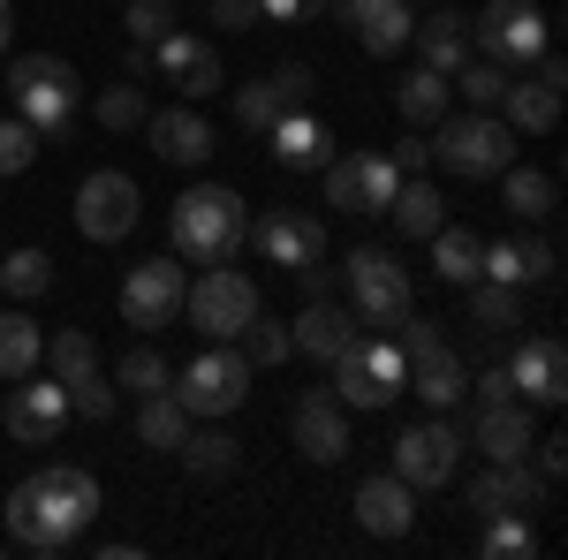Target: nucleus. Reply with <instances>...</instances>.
I'll use <instances>...</instances> for the list:
<instances>
[{
  "instance_id": "nucleus-1",
  "label": "nucleus",
  "mask_w": 568,
  "mask_h": 560,
  "mask_svg": "<svg viewBox=\"0 0 568 560\" xmlns=\"http://www.w3.org/2000/svg\"><path fill=\"white\" fill-rule=\"evenodd\" d=\"M91 516H99V477L77 470V462H45L0 500V530L23 553H69L91 530Z\"/></svg>"
},
{
  "instance_id": "nucleus-2",
  "label": "nucleus",
  "mask_w": 568,
  "mask_h": 560,
  "mask_svg": "<svg viewBox=\"0 0 568 560\" xmlns=\"http://www.w3.org/2000/svg\"><path fill=\"white\" fill-rule=\"evenodd\" d=\"M168 243H175L182 265H235V251L251 243V205H243L227 182H205V190L175 197Z\"/></svg>"
},
{
  "instance_id": "nucleus-3",
  "label": "nucleus",
  "mask_w": 568,
  "mask_h": 560,
  "mask_svg": "<svg viewBox=\"0 0 568 560\" xmlns=\"http://www.w3.org/2000/svg\"><path fill=\"white\" fill-rule=\"evenodd\" d=\"M8 91H16V114L39 136L77 130V114H84V84H77V69H69L61 53H23V61L8 69Z\"/></svg>"
},
{
  "instance_id": "nucleus-4",
  "label": "nucleus",
  "mask_w": 568,
  "mask_h": 560,
  "mask_svg": "<svg viewBox=\"0 0 568 560\" xmlns=\"http://www.w3.org/2000/svg\"><path fill=\"white\" fill-rule=\"evenodd\" d=\"M402 387H409L402 342H394V334H349V348L334 356V394H342V409H387Z\"/></svg>"
},
{
  "instance_id": "nucleus-5",
  "label": "nucleus",
  "mask_w": 568,
  "mask_h": 560,
  "mask_svg": "<svg viewBox=\"0 0 568 560\" xmlns=\"http://www.w3.org/2000/svg\"><path fill=\"white\" fill-rule=\"evenodd\" d=\"M342 281H349L356 326H372V334H394V326L409 318V273H402V258H394V251H379V243L349 251V258H342Z\"/></svg>"
},
{
  "instance_id": "nucleus-6",
  "label": "nucleus",
  "mask_w": 568,
  "mask_h": 560,
  "mask_svg": "<svg viewBox=\"0 0 568 560\" xmlns=\"http://www.w3.org/2000/svg\"><path fill=\"white\" fill-rule=\"evenodd\" d=\"M433 130H439V136H433V160H439L447 174H463V182L500 174L508 160H516V130H508L500 114H478V106H470V114H439Z\"/></svg>"
},
{
  "instance_id": "nucleus-7",
  "label": "nucleus",
  "mask_w": 568,
  "mask_h": 560,
  "mask_svg": "<svg viewBox=\"0 0 568 560\" xmlns=\"http://www.w3.org/2000/svg\"><path fill=\"white\" fill-rule=\"evenodd\" d=\"M182 318H190L205 342H235V334L258 318V281L235 273V265H205V273L190 281V296H182Z\"/></svg>"
},
{
  "instance_id": "nucleus-8",
  "label": "nucleus",
  "mask_w": 568,
  "mask_h": 560,
  "mask_svg": "<svg viewBox=\"0 0 568 560\" xmlns=\"http://www.w3.org/2000/svg\"><path fill=\"white\" fill-rule=\"evenodd\" d=\"M470 45L516 77V69H530L546 53V8L538 0H485L478 23H470Z\"/></svg>"
},
{
  "instance_id": "nucleus-9",
  "label": "nucleus",
  "mask_w": 568,
  "mask_h": 560,
  "mask_svg": "<svg viewBox=\"0 0 568 560\" xmlns=\"http://www.w3.org/2000/svg\"><path fill=\"white\" fill-rule=\"evenodd\" d=\"M168 394H175L190 417H235V409L251 401V356L213 342L190 371H182V387H168Z\"/></svg>"
},
{
  "instance_id": "nucleus-10",
  "label": "nucleus",
  "mask_w": 568,
  "mask_h": 560,
  "mask_svg": "<svg viewBox=\"0 0 568 560\" xmlns=\"http://www.w3.org/2000/svg\"><path fill=\"white\" fill-rule=\"evenodd\" d=\"M394 342H402V364H409V387L425 394L433 409H455L463 401V364H455V348L439 334V318H402Z\"/></svg>"
},
{
  "instance_id": "nucleus-11",
  "label": "nucleus",
  "mask_w": 568,
  "mask_h": 560,
  "mask_svg": "<svg viewBox=\"0 0 568 560\" xmlns=\"http://www.w3.org/2000/svg\"><path fill=\"white\" fill-rule=\"evenodd\" d=\"M561 91H568V69H561V53L546 45L530 69H516V77H508V91H500V122H508V130L546 136L554 122H561Z\"/></svg>"
},
{
  "instance_id": "nucleus-12",
  "label": "nucleus",
  "mask_w": 568,
  "mask_h": 560,
  "mask_svg": "<svg viewBox=\"0 0 568 560\" xmlns=\"http://www.w3.org/2000/svg\"><path fill=\"white\" fill-rule=\"evenodd\" d=\"M182 296H190L182 258H144V265H130V281H122V318H130L136 334H160V326L182 318Z\"/></svg>"
},
{
  "instance_id": "nucleus-13",
  "label": "nucleus",
  "mask_w": 568,
  "mask_h": 560,
  "mask_svg": "<svg viewBox=\"0 0 568 560\" xmlns=\"http://www.w3.org/2000/svg\"><path fill=\"white\" fill-rule=\"evenodd\" d=\"M455 462H463V431L439 425V417H425V425H402V439H394V477H402L409 492H433V485H447V477H455Z\"/></svg>"
},
{
  "instance_id": "nucleus-14",
  "label": "nucleus",
  "mask_w": 568,
  "mask_h": 560,
  "mask_svg": "<svg viewBox=\"0 0 568 560\" xmlns=\"http://www.w3.org/2000/svg\"><path fill=\"white\" fill-rule=\"evenodd\" d=\"M394 167L387 152H349V160H326V205H342V213H387L394 205Z\"/></svg>"
},
{
  "instance_id": "nucleus-15",
  "label": "nucleus",
  "mask_w": 568,
  "mask_h": 560,
  "mask_svg": "<svg viewBox=\"0 0 568 560\" xmlns=\"http://www.w3.org/2000/svg\"><path fill=\"white\" fill-rule=\"evenodd\" d=\"M136 182L122 167H99V174H84V190H77V227H84L91 243H122L136 227Z\"/></svg>"
},
{
  "instance_id": "nucleus-16",
  "label": "nucleus",
  "mask_w": 568,
  "mask_h": 560,
  "mask_svg": "<svg viewBox=\"0 0 568 560\" xmlns=\"http://www.w3.org/2000/svg\"><path fill=\"white\" fill-rule=\"evenodd\" d=\"M508 387H516V401H530V409H561L568 401V348H561V334H530V342L508 356Z\"/></svg>"
},
{
  "instance_id": "nucleus-17",
  "label": "nucleus",
  "mask_w": 568,
  "mask_h": 560,
  "mask_svg": "<svg viewBox=\"0 0 568 560\" xmlns=\"http://www.w3.org/2000/svg\"><path fill=\"white\" fill-rule=\"evenodd\" d=\"M152 69L182 91V99H213L227 77H220V45L197 39V31H160L152 39Z\"/></svg>"
},
{
  "instance_id": "nucleus-18",
  "label": "nucleus",
  "mask_w": 568,
  "mask_h": 560,
  "mask_svg": "<svg viewBox=\"0 0 568 560\" xmlns=\"http://www.w3.org/2000/svg\"><path fill=\"white\" fill-rule=\"evenodd\" d=\"M251 243H258L265 265H288V273H296V265H318V258H326V220L273 205V213L251 220Z\"/></svg>"
},
{
  "instance_id": "nucleus-19",
  "label": "nucleus",
  "mask_w": 568,
  "mask_h": 560,
  "mask_svg": "<svg viewBox=\"0 0 568 560\" xmlns=\"http://www.w3.org/2000/svg\"><path fill=\"white\" fill-rule=\"evenodd\" d=\"M288 431H296L304 462H342V455H349V409H342V394H334V387H304V394H296Z\"/></svg>"
},
{
  "instance_id": "nucleus-20",
  "label": "nucleus",
  "mask_w": 568,
  "mask_h": 560,
  "mask_svg": "<svg viewBox=\"0 0 568 560\" xmlns=\"http://www.w3.org/2000/svg\"><path fill=\"white\" fill-rule=\"evenodd\" d=\"M546 477L524 470V462H493V470H478L470 485H463V500H470V516H530V508H546Z\"/></svg>"
},
{
  "instance_id": "nucleus-21",
  "label": "nucleus",
  "mask_w": 568,
  "mask_h": 560,
  "mask_svg": "<svg viewBox=\"0 0 568 560\" xmlns=\"http://www.w3.org/2000/svg\"><path fill=\"white\" fill-rule=\"evenodd\" d=\"M0 425H8V439H23V447H53L61 425H69V394H61V379H16Z\"/></svg>"
},
{
  "instance_id": "nucleus-22",
  "label": "nucleus",
  "mask_w": 568,
  "mask_h": 560,
  "mask_svg": "<svg viewBox=\"0 0 568 560\" xmlns=\"http://www.w3.org/2000/svg\"><path fill=\"white\" fill-rule=\"evenodd\" d=\"M530 401H478V417H470V447H478L485 462H524L530 455Z\"/></svg>"
},
{
  "instance_id": "nucleus-23",
  "label": "nucleus",
  "mask_w": 568,
  "mask_h": 560,
  "mask_svg": "<svg viewBox=\"0 0 568 560\" xmlns=\"http://www.w3.org/2000/svg\"><path fill=\"white\" fill-rule=\"evenodd\" d=\"M144 136H152V152H160L168 167H205V160H213V130H205L197 106H160V114H144Z\"/></svg>"
},
{
  "instance_id": "nucleus-24",
  "label": "nucleus",
  "mask_w": 568,
  "mask_h": 560,
  "mask_svg": "<svg viewBox=\"0 0 568 560\" xmlns=\"http://www.w3.org/2000/svg\"><path fill=\"white\" fill-rule=\"evenodd\" d=\"M356 522H364L372 538H409V522H417V492H409L394 470L364 477V485H356Z\"/></svg>"
},
{
  "instance_id": "nucleus-25",
  "label": "nucleus",
  "mask_w": 568,
  "mask_h": 560,
  "mask_svg": "<svg viewBox=\"0 0 568 560\" xmlns=\"http://www.w3.org/2000/svg\"><path fill=\"white\" fill-rule=\"evenodd\" d=\"M342 16L356 23V39H364V53H402L409 45V31H417V16H409V0H334Z\"/></svg>"
},
{
  "instance_id": "nucleus-26",
  "label": "nucleus",
  "mask_w": 568,
  "mask_h": 560,
  "mask_svg": "<svg viewBox=\"0 0 568 560\" xmlns=\"http://www.w3.org/2000/svg\"><path fill=\"white\" fill-rule=\"evenodd\" d=\"M265 144H273V160H281V167H304V174L334 160V130H326V122H318L311 106H296V114H281V122L265 130Z\"/></svg>"
},
{
  "instance_id": "nucleus-27",
  "label": "nucleus",
  "mask_w": 568,
  "mask_h": 560,
  "mask_svg": "<svg viewBox=\"0 0 568 560\" xmlns=\"http://www.w3.org/2000/svg\"><path fill=\"white\" fill-rule=\"evenodd\" d=\"M349 334H356V310H342V303H326V296H311L296 310V326H288V342L304 348V356H318V364H334L349 348Z\"/></svg>"
},
{
  "instance_id": "nucleus-28",
  "label": "nucleus",
  "mask_w": 568,
  "mask_h": 560,
  "mask_svg": "<svg viewBox=\"0 0 568 560\" xmlns=\"http://www.w3.org/2000/svg\"><path fill=\"white\" fill-rule=\"evenodd\" d=\"M409 39H417V61L439 69V77H455V69L470 61V23H463V16H425Z\"/></svg>"
},
{
  "instance_id": "nucleus-29",
  "label": "nucleus",
  "mask_w": 568,
  "mask_h": 560,
  "mask_svg": "<svg viewBox=\"0 0 568 560\" xmlns=\"http://www.w3.org/2000/svg\"><path fill=\"white\" fill-rule=\"evenodd\" d=\"M447 99H455V84H447L439 69H425V61L394 84V106H402V122H409V130H433L439 114H447Z\"/></svg>"
},
{
  "instance_id": "nucleus-30",
  "label": "nucleus",
  "mask_w": 568,
  "mask_h": 560,
  "mask_svg": "<svg viewBox=\"0 0 568 560\" xmlns=\"http://www.w3.org/2000/svg\"><path fill=\"white\" fill-rule=\"evenodd\" d=\"M175 455H182V470H190V477H227V470H235V455H243V439L220 431V417H213L205 431H182Z\"/></svg>"
},
{
  "instance_id": "nucleus-31",
  "label": "nucleus",
  "mask_w": 568,
  "mask_h": 560,
  "mask_svg": "<svg viewBox=\"0 0 568 560\" xmlns=\"http://www.w3.org/2000/svg\"><path fill=\"white\" fill-rule=\"evenodd\" d=\"M478 258H485V243L470 227H447V220L433 227V265H439L447 288H470V281H478Z\"/></svg>"
},
{
  "instance_id": "nucleus-32",
  "label": "nucleus",
  "mask_w": 568,
  "mask_h": 560,
  "mask_svg": "<svg viewBox=\"0 0 568 560\" xmlns=\"http://www.w3.org/2000/svg\"><path fill=\"white\" fill-rule=\"evenodd\" d=\"M39 356H45L39 318H31V310H8V318H0V379H31Z\"/></svg>"
},
{
  "instance_id": "nucleus-33",
  "label": "nucleus",
  "mask_w": 568,
  "mask_h": 560,
  "mask_svg": "<svg viewBox=\"0 0 568 560\" xmlns=\"http://www.w3.org/2000/svg\"><path fill=\"white\" fill-rule=\"evenodd\" d=\"M394 227H402V235H425V243H433V227L439 220H447V197H439L433 182H394Z\"/></svg>"
},
{
  "instance_id": "nucleus-34",
  "label": "nucleus",
  "mask_w": 568,
  "mask_h": 560,
  "mask_svg": "<svg viewBox=\"0 0 568 560\" xmlns=\"http://www.w3.org/2000/svg\"><path fill=\"white\" fill-rule=\"evenodd\" d=\"M182 431H190V409H182L175 394H168V387L144 394V409H136V439H144V447H160V455H175Z\"/></svg>"
},
{
  "instance_id": "nucleus-35",
  "label": "nucleus",
  "mask_w": 568,
  "mask_h": 560,
  "mask_svg": "<svg viewBox=\"0 0 568 560\" xmlns=\"http://www.w3.org/2000/svg\"><path fill=\"white\" fill-rule=\"evenodd\" d=\"M45 364H53L61 394H69V387H84V379H99V348H91V334H77V326L45 342Z\"/></svg>"
},
{
  "instance_id": "nucleus-36",
  "label": "nucleus",
  "mask_w": 568,
  "mask_h": 560,
  "mask_svg": "<svg viewBox=\"0 0 568 560\" xmlns=\"http://www.w3.org/2000/svg\"><path fill=\"white\" fill-rule=\"evenodd\" d=\"M530 553H538V530H530V516H485L478 560H530Z\"/></svg>"
},
{
  "instance_id": "nucleus-37",
  "label": "nucleus",
  "mask_w": 568,
  "mask_h": 560,
  "mask_svg": "<svg viewBox=\"0 0 568 560\" xmlns=\"http://www.w3.org/2000/svg\"><path fill=\"white\" fill-rule=\"evenodd\" d=\"M0 288L16 303H39L45 288H53V258H45V251H8V258H0Z\"/></svg>"
},
{
  "instance_id": "nucleus-38",
  "label": "nucleus",
  "mask_w": 568,
  "mask_h": 560,
  "mask_svg": "<svg viewBox=\"0 0 568 560\" xmlns=\"http://www.w3.org/2000/svg\"><path fill=\"white\" fill-rule=\"evenodd\" d=\"M114 379H122L136 401H144V394H160V387H175V371H168V356L152 348V334H144V342H136L122 364H114Z\"/></svg>"
},
{
  "instance_id": "nucleus-39",
  "label": "nucleus",
  "mask_w": 568,
  "mask_h": 560,
  "mask_svg": "<svg viewBox=\"0 0 568 560\" xmlns=\"http://www.w3.org/2000/svg\"><path fill=\"white\" fill-rule=\"evenodd\" d=\"M281 114H296V106H288V91L273 84V77H258V84H243L235 91V122H243V130H273V122H281Z\"/></svg>"
},
{
  "instance_id": "nucleus-40",
  "label": "nucleus",
  "mask_w": 568,
  "mask_h": 560,
  "mask_svg": "<svg viewBox=\"0 0 568 560\" xmlns=\"http://www.w3.org/2000/svg\"><path fill=\"white\" fill-rule=\"evenodd\" d=\"M500 174H508V213H524V220L554 213V174H538V167H500Z\"/></svg>"
},
{
  "instance_id": "nucleus-41",
  "label": "nucleus",
  "mask_w": 568,
  "mask_h": 560,
  "mask_svg": "<svg viewBox=\"0 0 568 560\" xmlns=\"http://www.w3.org/2000/svg\"><path fill=\"white\" fill-rule=\"evenodd\" d=\"M470 318H478V326H516V318H524V303H516V288H508V281H470Z\"/></svg>"
},
{
  "instance_id": "nucleus-42",
  "label": "nucleus",
  "mask_w": 568,
  "mask_h": 560,
  "mask_svg": "<svg viewBox=\"0 0 568 560\" xmlns=\"http://www.w3.org/2000/svg\"><path fill=\"white\" fill-rule=\"evenodd\" d=\"M455 77H463V99H470L478 114H500V91H508V69H500V61H463Z\"/></svg>"
},
{
  "instance_id": "nucleus-43",
  "label": "nucleus",
  "mask_w": 568,
  "mask_h": 560,
  "mask_svg": "<svg viewBox=\"0 0 568 560\" xmlns=\"http://www.w3.org/2000/svg\"><path fill=\"white\" fill-rule=\"evenodd\" d=\"M235 342H243V356H251V371H258V364H288V356H296L288 326H273V318H251Z\"/></svg>"
},
{
  "instance_id": "nucleus-44",
  "label": "nucleus",
  "mask_w": 568,
  "mask_h": 560,
  "mask_svg": "<svg viewBox=\"0 0 568 560\" xmlns=\"http://www.w3.org/2000/svg\"><path fill=\"white\" fill-rule=\"evenodd\" d=\"M144 114H152V106H144V91H136V84L99 91V122H106V130H144Z\"/></svg>"
},
{
  "instance_id": "nucleus-45",
  "label": "nucleus",
  "mask_w": 568,
  "mask_h": 560,
  "mask_svg": "<svg viewBox=\"0 0 568 560\" xmlns=\"http://www.w3.org/2000/svg\"><path fill=\"white\" fill-rule=\"evenodd\" d=\"M31 160H39V130H31L23 114H16V122H0V174H23Z\"/></svg>"
},
{
  "instance_id": "nucleus-46",
  "label": "nucleus",
  "mask_w": 568,
  "mask_h": 560,
  "mask_svg": "<svg viewBox=\"0 0 568 560\" xmlns=\"http://www.w3.org/2000/svg\"><path fill=\"white\" fill-rule=\"evenodd\" d=\"M114 401H122V394L106 387V379H84V387H69V409H77V417H91V425H106V417H114Z\"/></svg>"
},
{
  "instance_id": "nucleus-47",
  "label": "nucleus",
  "mask_w": 568,
  "mask_h": 560,
  "mask_svg": "<svg viewBox=\"0 0 568 560\" xmlns=\"http://www.w3.org/2000/svg\"><path fill=\"white\" fill-rule=\"evenodd\" d=\"M168 23H175V8H168V0H130V39L136 45H152Z\"/></svg>"
},
{
  "instance_id": "nucleus-48",
  "label": "nucleus",
  "mask_w": 568,
  "mask_h": 560,
  "mask_svg": "<svg viewBox=\"0 0 568 560\" xmlns=\"http://www.w3.org/2000/svg\"><path fill=\"white\" fill-rule=\"evenodd\" d=\"M273 84L288 91V106H311V91H318V84H311V69H304V61H281V69H273Z\"/></svg>"
},
{
  "instance_id": "nucleus-49",
  "label": "nucleus",
  "mask_w": 568,
  "mask_h": 560,
  "mask_svg": "<svg viewBox=\"0 0 568 560\" xmlns=\"http://www.w3.org/2000/svg\"><path fill=\"white\" fill-rule=\"evenodd\" d=\"M213 23L220 31H251L258 23V0H213Z\"/></svg>"
},
{
  "instance_id": "nucleus-50",
  "label": "nucleus",
  "mask_w": 568,
  "mask_h": 560,
  "mask_svg": "<svg viewBox=\"0 0 568 560\" xmlns=\"http://www.w3.org/2000/svg\"><path fill=\"white\" fill-rule=\"evenodd\" d=\"M530 447H538V477L554 485V477L568 470V439H530Z\"/></svg>"
},
{
  "instance_id": "nucleus-51",
  "label": "nucleus",
  "mask_w": 568,
  "mask_h": 560,
  "mask_svg": "<svg viewBox=\"0 0 568 560\" xmlns=\"http://www.w3.org/2000/svg\"><path fill=\"white\" fill-rule=\"evenodd\" d=\"M508 364H493V371H478V401H508Z\"/></svg>"
},
{
  "instance_id": "nucleus-52",
  "label": "nucleus",
  "mask_w": 568,
  "mask_h": 560,
  "mask_svg": "<svg viewBox=\"0 0 568 560\" xmlns=\"http://www.w3.org/2000/svg\"><path fill=\"white\" fill-rule=\"evenodd\" d=\"M258 16H273V23H296V16H304V0H258Z\"/></svg>"
},
{
  "instance_id": "nucleus-53",
  "label": "nucleus",
  "mask_w": 568,
  "mask_h": 560,
  "mask_svg": "<svg viewBox=\"0 0 568 560\" xmlns=\"http://www.w3.org/2000/svg\"><path fill=\"white\" fill-rule=\"evenodd\" d=\"M8 39H16V8L0 0V53H8Z\"/></svg>"
},
{
  "instance_id": "nucleus-54",
  "label": "nucleus",
  "mask_w": 568,
  "mask_h": 560,
  "mask_svg": "<svg viewBox=\"0 0 568 560\" xmlns=\"http://www.w3.org/2000/svg\"><path fill=\"white\" fill-rule=\"evenodd\" d=\"M326 8H334V0H304V16H326Z\"/></svg>"
},
{
  "instance_id": "nucleus-55",
  "label": "nucleus",
  "mask_w": 568,
  "mask_h": 560,
  "mask_svg": "<svg viewBox=\"0 0 568 560\" xmlns=\"http://www.w3.org/2000/svg\"><path fill=\"white\" fill-rule=\"evenodd\" d=\"M0 538H8V530H0Z\"/></svg>"
}]
</instances>
